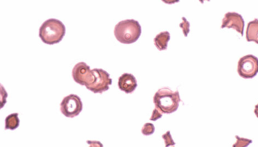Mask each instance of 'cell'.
<instances>
[{"label":"cell","mask_w":258,"mask_h":147,"mask_svg":"<svg viewBox=\"0 0 258 147\" xmlns=\"http://www.w3.org/2000/svg\"><path fill=\"white\" fill-rule=\"evenodd\" d=\"M66 34V27L59 20H47L39 28V36L42 42L47 45H55L63 40Z\"/></svg>","instance_id":"1"},{"label":"cell","mask_w":258,"mask_h":147,"mask_svg":"<svg viewBox=\"0 0 258 147\" xmlns=\"http://www.w3.org/2000/svg\"><path fill=\"white\" fill-rule=\"evenodd\" d=\"M155 107L162 113L171 114L179 107L180 102L178 91H172L169 88L159 89L153 97Z\"/></svg>","instance_id":"2"},{"label":"cell","mask_w":258,"mask_h":147,"mask_svg":"<svg viewBox=\"0 0 258 147\" xmlns=\"http://www.w3.org/2000/svg\"><path fill=\"white\" fill-rule=\"evenodd\" d=\"M141 26L135 20H125L116 24L114 29L116 39L120 43L129 45L136 42L141 35Z\"/></svg>","instance_id":"3"},{"label":"cell","mask_w":258,"mask_h":147,"mask_svg":"<svg viewBox=\"0 0 258 147\" xmlns=\"http://www.w3.org/2000/svg\"><path fill=\"white\" fill-rule=\"evenodd\" d=\"M94 73L93 82L86 89L92 91L94 93H103L109 90L110 86L112 84V79L110 74L101 69H92Z\"/></svg>","instance_id":"4"},{"label":"cell","mask_w":258,"mask_h":147,"mask_svg":"<svg viewBox=\"0 0 258 147\" xmlns=\"http://www.w3.org/2000/svg\"><path fill=\"white\" fill-rule=\"evenodd\" d=\"M60 111L63 116L74 118L79 116L83 108L81 98L75 94H71L63 98L60 103Z\"/></svg>","instance_id":"5"},{"label":"cell","mask_w":258,"mask_h":147,"mask_svg":"<svg viewBox=\"0 0 258 147\" xmlns=\"http://www.w3.org/2000/svg\"><path fill=\"white\" fill-rule=\"evenodd\" d=\"M238 74L242 78L251 79L258 73V58L255 56H244L238 63Z\"/></svg>","instance_id":"6"},{"label":"cell","mask_w":258,"mask_h":147,"mask_svg":"<svg viewBox=\"0 0 258 147\" xmlns=\"http://www.w3.org/2000/svg\"><path fill=\"white\" fill-rule=\"evenodd\" d=\"M74 81L81 86H87L93 82L94 73L86 63H77L72 71Z\"/></svg>","instance_id":"7"},{"label":"cell","mask_w":258,"mask_h":147,"mask_svg":"<svg viewBox=\"0 0 258 147\" xmlns=\"http://www.w3.org/2000/svg\"><path fill=\"white\" fill-rule=\"evenodd\" d=\"M244 27H245V21L242 15L236 12H227L223 18L221 29L229 28L236 30L240 33L241 36H243Z\"/></svg>","instance_id":"8"},{"label":"cell","mask_w":258,"mask_h":147,"mask_svg":"<svg viewBox=\"0 0 258 147\" xmlns=\"http://www.w3.org/2000/svg\"><path fill=\"white\" fill-rule=\"evenodd\" d=\"M118 86L125 93H132L138 87V82L133 74L125 73L119 77Z\"/></svg>","instance_id":"9"},{"label":"cell","mask_w":258,"mask_h":147,"mask_svg":"<svg viewBox=\"0 0 258 147\" xmlns=\"http://www.w3.org/2000/svg\"><path fill=\"white\" fill-rule=\"evenodd\" d=\"M246 40L248 42H255L258 45V19L248 23L247 26Z\"/></svg>","instance_id":"10"},{"label":"cell","mask_w":258,"mask_h":147,"mask_svg":"<svg viewBox=\"0 0 258 147\" xmlns=\"http://www.w3.org/2000/svg\"><path fill=\"white\" fill-rule=\"evenodd\" d=\"M170 38L171 36L168 32H162L158 34L154 39V44L156 48L160 51H165L168 48Z\"/></svg>","instance_id":"11"},{"label":"cell","mask_w":258,"mask_h":147,"mask_svg":"<svg viewBox=\"0 0 258 147\" xmlns=\"http://www.w3.org/2000/svg\"><path fill=\"white\" fill-rule=\"evenodd\" d=\"M20 119L18 118V113H12L9 115L5 120V129L15 130L19 127Z\"/></svg>","instance_id":"12"},{"label":"cell","mask_w":258,"mask_h":147,"mask_svg":"<svg viewBox=\"0 0 258 147\" xmlns=\"http://www.w3.org/2000/svg\"><path fill=\"white\" fill-rule=\"evenodd\" d=\"M8 92L4 86L0 83V110L4 107L7 103Z\"/></svg>","instance_id":"13"},{"label":"cell","mask_w":258,"mask_h":147,"mask_svg":"<svg viewBox=\"0 0 258 147\" xmlns=\"http://www.w3.org/2000/svg\"><path fill=\"white\" fill-rule=\"evenodd\" d=\"M141 132L145 136L151 135L155 132V126L153 124L147 122V123L144 124L142 129H141Z\"/></svg>","instance_id":"14"},{"label":"cell","mask_w":258,"mask_h":147,"mask_svg":"<svg viewBox=\"0 0 258 147\" xmlns=\"http://www.w3.org/2000/svg\"><path fill=\"white\" fill-rule=\"evenodd\" d=\"M236 143L233 145V147H246L252 143V140H248V139L246 138H242V137H239V136H236Z\"/></svg>","instance_id":"15"},{"label":"cell","mask_w":258,"mask_h":147,"mask_svg":"<svg viewBox=\"0 0 258 147\" xmlns=\"http://www.w3.org/2000/svg\"><path fill=\"white\" fill-rule=\"evenodd\" d=\"M189 27H190V24H189V21L186 19V18H182V23L180 24V27L183 30L185 37H186L189 34Z\"/></svg>","instance_id":"16"},{"label":"cell","mask_w":258,"mask_h":147,"mask_svg":"<svg viewBox=\"0 0 258 147\" xmlns=\"http://www.w3.org/2000/svg\"><path fill=\"white\" fill-rule=\"evenodd\" d=\"M162 138L165 140V146H174L175 143L173 140L172 137L171 135V132L169 131H167L165 134L162 135Z\"/></svg>","instance_id":"17"},{"label":"cell","mask_w":258,"mask_h":147,"mask_svg":"<svg viewBox=\"0 0 258 147\" xmlns=\"http://www.w3.org/2000/svg\"><path fill=\"white\" fill-rule=\"evenodd\" d=\"M163 113L159 110V109L155 108L153 110V113H152L151 117H150V121H156L158 119L162 117Z\"/></svg>","instance_id":"18"},{"label":"cell","mask_w":258,"mask_h":147,"mask_svg":"<svg viewBox=\"0 0 258 147\" xmlns=\"http://www.w3.org/2000/svg\"><path fill=\"white\" fill-rule=\"evenodd\" d=\"M165 4L171 5L174 4V3H179L180 0H162Z\"/></svg>","instance_id":"19"},{"label":"cell","mask_w":258,"mask_h":147,"mask_svg":"<svg viewBox=\"0 0 258 147\" xmlns=\"http://www.w3.org/2000/svg\"><path fill=\"white\" fill-rule=\"evenodd\" d=\"M254 113H255L256 116L258 118V104L254 107Z\"/></svg>","instance_id":"20"},{"label":"cell","mask_w":258,"mask_h":147,"mask_svg":"<svg viewBox=\"0 0 258 147\" xmlns=\"http://www.w3.org/2000/svg\"><path fill=\"white\" fill-rule=\"evenodd\" d=\"M206 1V0H200V3H202V4H203L204 3V2ZM207 1H210V0H207Z\"/></svg>","instance_id":"21"}]
</instances>
